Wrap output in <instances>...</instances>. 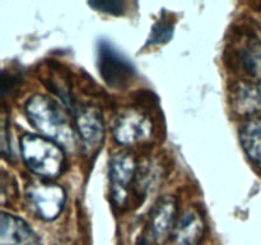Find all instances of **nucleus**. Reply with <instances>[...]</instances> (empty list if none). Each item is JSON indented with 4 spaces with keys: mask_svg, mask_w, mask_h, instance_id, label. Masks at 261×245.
Listing matches in <instances>:
<instances>
[{
    "mask_svg": "<svg viewBox=\"0 0 261 245\" xmlns=\"http://www.w3.org/2000/svg\"><path fill=\"white\" fill-rule=\"evenodd\" d=\"M25 112L31 124L43 137L65 150L73 151L78 147V132L68 112L56 100L45 94H35L27 101Z\"/></svg>",
    "mask_w": 261,
    "mask_h": 245,
    "instance_id": "obj_1",
    "label": "nucleus"
},
{
    "mask_svg": "<svg viewBox=\"0 0 261 245\" xmlns=\"http://www.w3.org/2000/svg\"><path fill=\"white\" fill-rule=\"evenodd\" d=\"M20 150L25 166L32 173L46 179H55L63 173L65 156L58 143L43 135L24 134Z\"/></svg>",
    "mask_w": 261,
    "mask_h": 245,
    "instance_id": "obj_2",
    "label": "nucleus"
},
{
    "mask_svg": "<svg viewBox=\"0 0 261 245\" xmlns=\"http://www.w3.org/2000/svg\"><path fill=\"white\" fill-rule=\"evenodd\" d=\"M30 209L40 218L51 221L58 218L65 204L66 194L63 186L47 181H35L25 189Z\"/></svg>",
    "mask_w": 261,
    "mask_h": 245,
    "instance_id": "obj_3",
    "label": "nucleus"
},
{
    "mask_svg": "<svg viewBox=\"0 0 261 245\" xmlns=\"http://www.w3.org/2000/svg\"><path fill=\"white\" fill-rule=\"evenodd\" d=\"M98 69L102 79L112 88H124L132 82L134 66L109 41L98 42Z\"/></svg>",
    "mask_w": 261,
    "mask_h": 245,
    "instance_id": "obj_4",
    "label": "nucleus"
},
{
    "mask_svg": "<svg viewBox=\"0 0 261 245\" xmlns=\"http://www.w3.org/2000/svg\"><path fill=\"white\" fill-rule=\"evenodd\" d=\"M137 173V161L129 152H119L110 162V183L112 199L117 206L125 203L130 184Z\"/></svg>",
    "mask_w": 261,
    "mask_h": 245,
    "instance_id": "obj_5",
    "label": "nucleus"
},
{
    "mask_svg": "<svg viewBox=\"0 0 261 245\" xmlns=\"http://www.w3.org/2000/svg\"><path fill=\"white\" fill-rule=\"evenodd\" d=\"M153 125L147 115L139 111H126L115 121L112 133L121 144H134L148 139L152 135Z\"/></svg>",
    "mask_w": 261,
    "mask_h": 245,
    "instance_id": "obj_6",
    "label": "nucleus"
},
{
    "mask_svg": "<svg viewBox=\"0 0 261 245\" xmlns=\"http://www.w3.org/2000/svg\"><path fill=\"white\" fill-rule=\"evenodd\" d=\"M76 132L84 145L91 150L99 147L103 139V119L93 107H79L74 110Z\"/></svg>",
    "mask_w": 261,
    "mask_h": 245,
    "instance_id": "obj_7",
    "label": "nucleus"
},
{
    "mask_svg": "<svg viewBox=\"0 0 261 245\" xmlns=\"http://www.w3.org/2000/svg\"><path fill=\"white\" fill-rule=\"evenodd\" d=\"M177 214V202L172 195L158 199L149 222V234L153 240H162L173 231Z\"/></svg>",
    "mask_w": 261,
    "mask_h": 245,
    "instance_id": "obj_8",
    "label": "nucleus"
},
{
    "mask_svg": "<svg viewBox=\"0 0 261 245\" xmlns=\"http://www.w3.org/2000/svg\"><path fill=\"white\" fill-rule=\"evenodd\" d=\"M205 222L200 212L190 208L181 214L172 231L173 245H198L204 236Z\"/></svg>",
    "mask_w": 261,
    "mask_h": 245,
    "instance_id": "obj_9",
    "label": "nucleus"
},
{
    "mask_svg": "<svg viewBox=\"0 0 261 245\" xmlns=\"http://www.w3.org/2000/svg\"><path fill=\"white\" fill-rule=\"evenodd\" d=\"M37 241L27 222L3 212L0 217V245H32Z\"/></svg>",
    "mask_w": 261,
    "mask_h": 245,
    "instance_id": "obj_10",
    "label": "nucleus"
},
{
    "mask_svg": "<svg viewBox=\"0 0 261 245\" xmlns=\"http://www.w3.org/2000/svg\"><path fill=\"white\" fill-rule=\"evenodd\" d=\"M232 106L240 115L261 111V83H239L232 92Z\"/></svg>",
    "mask_w": 261,
    "mask_h": 245,
    "instance_id": "obj_11",
    "label": "nucleus"
},
{
    "mask_svg": "<svg viewBox=\"0 0 261 245\" xmlns=\"http://www.w3.org/2000/svg\"><path fill=\"white\" fill-rule=\"evenodd\" d=\"M239 135L246 155L255 165L261 167V120L245 121L240 128Z\"/></svg>",
    "mask_w": 261,
    "mask_h": 245,
    "instance_id": "obj_12",
    "label": "nucleus"
},
{
    "mask_svg": "<svg viewBox=\"0 0 261 245\" xmlns=\"http://www.w3.org/2000/svg\"><path fill=\"white\" fill-rule=\"evenodd\" d=\"M242 64L247 74L261 83V43H254L245 50Z\"/></svg>",
    "mask_w": 261,
    "mask_h": 245,
    "instance_id": "obj_13",
    "label": "nucleus"
},
{
    "mask_svg": "<svg viewBox=\"0 0 261 245\" xmlns=\"http://www.w3.org/2000/svg\"><path fill=\"white\" fill-rule=\"evenodd\" d=\"M173 35V24L168 19L157 20L152 27L149 38H148V45H155V43H163L171 40Z\"/></svg>",
    "mask_w": 261,
    "mask_h": 245,
    "instance_id": "obj_14",
    "label": "nucleus"
},
{
    "mask_svg": "<svg viewBox=\"0 0 261 245\" xmlns=\"http://www.w3.org/2000/svg\"><path fill=\"white\" fill-rule=\"evenodd\" d=\"M89 7L94 8L98 12L109 14H122L125 10V3L122 2H91Z\"/></svg>",
    "mask_w": 261,
    "mask_h": 245,
    "instance_id": "obj_15",
    "label": "nucleus"
},
{
    "mask_svg": "<svg viewBox=\"0 0 261 245\" xmlns=\"http://www.w3.org/2000/svg\"><path fill=\"white\" fill-rule=\"evenodd\" d=\"M152 240V237H148L144 235V236H140L139 239H138L137 245H153Z\"/></svg>",
    "mask_w": 261,
    "mask_h": 245,
    "instance_id": "obj_16",
    "label": "nucleus"
},
{
    "mask_svg": "<svg viewBox=\"0 0 261 245\" xmlns=\"http://www.w3.org/2000/svg\"><path fill=\"white\" fill-rule=\"evenodd\" d=\"M32 245H42V244H41V242L40 241H38V240H37V241H36V242H33V244Z\"/></svg>",
    "mask_w": 261,
    "mask_h": 245,
    "instance_id": "obj_17",
    "label": "nucleus"
}]
</instances>
